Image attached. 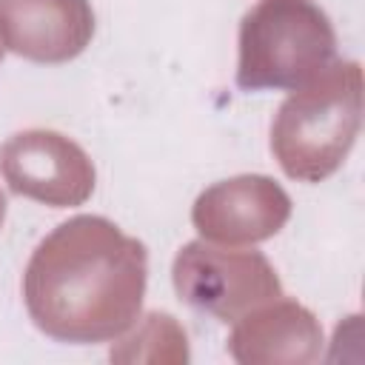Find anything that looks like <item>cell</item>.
I'll return each mask as SVG.
<instances>
[]
</instances>
